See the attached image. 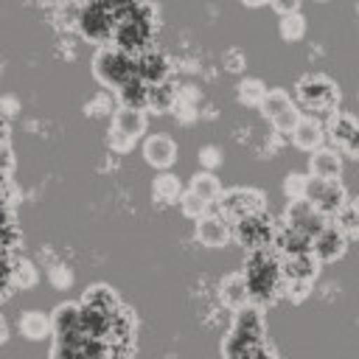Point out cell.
<instances>
[{"label": "cell", "instance_id": "cell-1", "mask_svg": "<svg viewBox=\"0 0 359 359\" xmlns=\"http://www.w3.org/2000/svg\"><path fill=\"white\" fill-rule=\"evenodd\" d=\"M258 348H264V314L261 306L247 303L236 309L233 325L222 342L224 359H250Z\"/></svg>", "mask_w": 359, "mask_h": 359}, {"label": "cell", "instance_id": "cell-2", "mask_svg": "<svg viewBox=\"0 0 359 359\" xmlns=\"http://www.w3.org/2000/svg\"><path fill=\"white\" fill-rule=\"evenodd\" d=\"M244 280L250 292V303L264 306L278 297L283 286L280 275V258L266 247V250H250V258L244 264Z\"/></svg>", "mask_w": 359, "mask_h": 359}, {"label": "cell", "instance_id": "cell-3", "mask_svg": "<svg viewBox=\"0 0 359 359\" xmlns=\"http://www.w3.org/2000/svg\"><path fill=\"white\" fill-rule=\"evenodd\" d=\"M151 42V11L149 6H143L140 0L132 3L123 14L115 17V28H112V45L123 53H140L149 50Z\"/></svg>", "mask_w": 359, "mask_h": 359}, {"label": "cell", "instance_id": "cell-4", "mask_svg": "<svg viewBox=\"0 0 359 359\" xmlns=\"http://www.w3.org/2000/svg\"><path fill=\"white\" fill-rule=\"evenodd\" d=\"M93 76H95L104 87L118 90L121 84H126L129 79L137 76V73H135V56L118 50L115 45H104V48H98L95 56H93Z\"/></svg>", "mask_w": 359, "mask_h": 359}, {"label": "cell", "instance_id": "cell-5", "mask_svg": "<svg viewBox=\"0 0 359 359\" xmlns=\"http://www.w3.org/2000/svg\"><path fill=\"white\" fill-rule=\"evenodd\" d=\"M294 104H300L306 112H337V101H339V90L337 84L323 76V73H311V76H303L294 87Z\"/></svg>", "mask_w": 359, "mask_h": 359}, {"label": "cell", "instance_id": "cell-6", "mask_svg": "<svg viewBox=\"0 0 359 359\" xmlns=\"http://www.w3.org/2000/svg\"><path fill=\"white\" fill-rule=\"evenodd\" d=\"M264 210H266V196L258 188H230V191H222L216 199V213L224 216L230 224Z\"/></svg>", "mask_w": 359, "mask_h": 359}, {"label": "cell", "instance_id": "cell-7", "mask_svg": "<svg viewBox=\"0 0 359 359\" xmlns=\"http://www.w3.org/2000/svg\"><path fill=\"white\" fill-rule=\"evenodd\" d=\"M146 132V109L118 107L109 123V146L112 151H129Z\"/></svg>", "mask_w": 359, "mask_h": 359}, {"label": "cell", "instance_id": "cell-8", "mask_svg": "<svg viewBox=\"0 0 359 359\" xmlns=\"http://www.w3.org/2000/svg\"><path fill=\"white\" fill-rule=\"evenodd\" d=\"M261 112H264V118H266L280 135H289L292 126H294L297 118H300V109H297L294 98H292L286 90H280V87L266 90V95H264V101H261Z\"/></svg>", "mask_w": 359, "mask_h": 359}, {"label": "cell", "instance_id": "cell-9", "mask_svg": "<svg viewBox=\"0 0 359 359\" xmlns=\"http://www.w3.org/2000/svg\"><path fill=\"white\" fill-rule=\"evenodd\" d=\"M79 31L84 39L95 42V45H109L112 42V28H115V14L98 3H87L81 11H79Z\"/></svg>", "mask_w": 359, "mask_h": 359}, {"label": "cell", "instance_id": "cell-10", "mask_svg": "<svg viewBox=\"0 0 359 359\" xmlns=\"http://www.w3.org/2000/svg\"><path fill=\"white\" fill-rule=\"evenodd\" d=\"M323 216H337L342 210V205L348 202V194L345 188L339 185V180H317V177H309V185H306V196Z\"/></svg>", "mask_w": 359, "mask_h": 359}, {"label": "cell", "instance_id": "cell-11", "mask_svg": "<svg viewBox=\"0 0 359 359\" xmlns=\"http://www.w3.org/2000/svg\"><path fill=\"white\" fill-rule=\"evenodd\" d=\"M236 230V241L247 250H266L272 244V233H275V224L266 219V213H255V216H244L238 222H233Z\"/></svg>", "mask_w": 359, "mask_h": 359}, {"label": "cell", "instance_id": "cell-12", "mask_svg": "<svg viewBox=\"0 0 359 359\" xmlns=\"http://www.w3.org/2000/svg\"><path fill=\"white\" fill-rule=\"evenodd\" d=\"M325 137L334 140L337 151H345L359 160V121L348 112H331L325 123Z\"/></svg>", "mask_w": 359, "mask_h": 359}, {"label": "cell", "instance_id": "cell-13", "mask_svg": "<svg viewBox=\"0 0 359 359\" xmlns=\"http://www.w3.org/2000/svg\"><path fill=\"white\" fill-rule=\"evenodd\" d=\"M283 224L300 230L303 236L314 238L325 224H328V216H323L309 199H289L286 205V216H283Z\"/></svg>", "mask_w": 359, "mask_h": 359}, {"label": "cell", "instance_id": "cell-14", "mask_svg": "<svg viewBox=\"0 0 359 359\" xmlns=\"http://www.w3.org/2000/svg\"><path fill=\"white\" fill-rule=\"evenodd\" d=\"M233 238V230H230V222L219 213H205L196 219V241L208 250H219L224 247L227 241Z\"/></svg>", "mask_w": 359, "mask_h": 359}, {"label": "cell", "instance_id": "cell-15", "mask_svg": "<svg viewBox=\"0 0 359 359\" xmlns=\"http://www.w3.org/2000/svg\"><path fill=\"white\" fill-rule=\"evenodd\" d=\"M50 334L53 339H79L81 334V306L79 303H59L50 314Z\"/></svg>", "mask_w": 359, "mask_h": 359}, {"label": "cell", "instance_id": "cell-16", "mask_svg": "<svg viewBox=\"0 0 359 359\" xmlns=\"http://www.w3.org/2000/svg\"><path fill=\"white\" fill-rule=\"evenodd\" d=\"M342 252H345V233H342L337 224H325V227L311 238V255H314L320 264L337 261V258H342Z\"/></svg>", "mask_w": 359, "mask_h": 359}, {"label": "cell", "instance_id": "cell-17", "mask_svg": "<svg viewBox=\"0 0 359 359\" xmlns=\"http://www.w3.org/2000/svg\"><path fill=\"white\" fill-rule=\"evenodd\" d=\"M317 266L320 261L309 252H297V255H283L280 258V275L283 283H311L317 278Z\"/></svg>", "mask_w": 359, "mask_h": 359}, {"label": "cell", "instance_id": "cell-18", "mask_svg": "<svg viewBox=\"0 0 359 359\" xmlns=\"http://www.w3.org/2000/svg\"><path fill=\"white\" fill-rule=\"evenodd\" d=\"M289 135H292V143H294L297 149L314 151V149H320L323 140H325V126H323L314 115H300Z\"/></svg>", "mask_w": 359, "mask_h": 359}, {"label": "cell", "instance_id": "cell-19", "mask_svg": "<svg viewBox=\"0 0 359 359\" xmlns=\"http://www.w3.org/2000/svg\"><path fill=\"white\" fill-rule=\"evenodd\" d=\"M143 157L151 168L163 171V168H171L174 160H177V143L168 137V135H151L146 137L143 143Z\"/></svg>", "mask_w": 359, "mask_h": 359}, {"label": "cell", "instance_id": "cell-20", "mask_svg": "<svg viewBox=\"0 0 359 359\" xmlns=\"http://www.w3.org/2000/svg\"><path fill=\"white\" fill-rule=\"evenodd\" d=\"M269 250H272L278 258H283V255H297V252H309V250H311V238L303 236L300 230L289 227V224H280V227H275V233H272Z\"/></svg>", "mask_w": 359, "mask_h": 359}, {"label": "cell", "instance_id": "cell-21", "mask_svg": "<svg viewBox=\"0 0 359 359\" xmlns=\"http://www.w3.org/2000/svg\"><path fill=\"white\" fill-rule=\"evenodd\" d=\"M135 73L146 84H163L168 79V62L157 50H140L135 53Z\"/></svg>", "mask_w": 359, "mask_h": 359}, {"label": "cell", "instance_id": "cell-22", "mask_svg": "<svg viewBox=\"0 0 359 359\" xmlns=\"http://www.w3.org/2000/svg\"><path fill=\"white\" fill-rule=\"evenodd\" d=\"M342 174V157L337 149H314L309 157V177L317 180H339Z\"/></svg>", "mask_w": 359, "mask_h": 359}, {"label": "cell", "instance_id": "cell-23", "mask_svg": "<svg viewBox=\"0 0 359 359\" xmlns=\"http://www.w3.org/2000/svg\"><path fill=\"white\" fill-rule=\"evenodd\" d=\"M219 297H222V303L227 306V309H241V306H247L250 303V292H247V280H244V272H233V275H227L224 280H222V286H219Z\"/></svg>", "mask_w": 359, "mask_h": 359}, {"label": "cell", "instance_id": "cell-24", "mask_svg": "<svg viewBox=\"0 0 359 359\" xmlns=\"http://www.w3.org/2000/svg\"><path fill=\"white\" fill-rule=\"evenodd\" d=\"M20 334L31 342H39L45 337H50V317L42 311H25L20 317Z\"/></svg>", "mask_w": 359, "mask_h": 359}, {"label": "cell", "instance_id": "cell-25", "mask_svg": "<svg viewBox=\"0 0 359 359\" xmlns=\"http://www.w3.org/2000/svg\"><path fill=\"white\" fill-rule=\"evenodd\" d=\"M188 191H194L196 196H202L208 205H216V199H219V194H222V182H219V177H216L213 171H205V168H202L199 174L191 177Z\"/></svg>", "mask_w": 359, "mask_h": 359}, {"label": "cell", "instance_id": "cell-26", "mask_svg": "<svg viewBox=\"0 0 359 359\" xmlns=\"http://www.w3.org/2000/svg\"><path fill=\"white\" fill-rule=\"evenodd\" d=\"M146 93H149V84L140 81L137 76L129 79L126 84H121V87L115 90L121 107H135V109H146Z\"/></svg>", "mask_w": 359, "mask_h": 359}, {"label": "cell", "instance_id": "cell-27", "mask_svg": "<svg viewBox=\"0 0 359 359\" xmlns=\"http://www.w3.org/2000/svg\"><path fill=\"white\" fill-rule=\"evenodd\" d=\"M174 98H177V90L163 81V84H149V93H146V109H157V112H165L174 107Z\"/></svg>", "mask_w": 359, "mask_h": 359}, {"label": "cell", "instance_id": "cell-28", "mask_svg": "<svg viewBox=\"0 0 359 359\" xmlns=\"http://www.w3.org/2000/svg\"><path fill=\"white\" fill-rule=\"evenodd\" d=\"M180 194H182V188H180V180H177V177H171V174L154 177V182H151V196H154V202L171 205V202L180 199Z\"/></svg>", "mask_w": 359, "mask_h": 359}, {"label": "cell", "instance_id": "cell-29", "mask_svg": "<svg viewBox=\"0 0 359 359\" xmlns=\"http://www.w3.org/2000/svg\"><path fill=\"white\" fill-rule=\"evenodd\" d=\"M81 306L115 311V309H118V297H115V292H112L109 286H93V289H87V294L81 297Z\"/></svg>", "mask_w": 359, "mask_h": 359}, {"label": "cell", "instance_id": "cell-30", "mask_svg": "<svg viewBox=\"0 0 359 359\" xmlns=\"http://www.w3.org/2000/svg\"><path fill=\"white\" fill-rule=\"evenodd\" d=\"M337 227L345 236H359V199H348L337 213Z\"/></svg>", "mask_w": 359, "mask_h": 359}, {"label": "cell", "instance_id": "cell-31", "mask_svg": "<svg viewBox=\"0 0 359 359\" xmlns=\"http://www.w3.org/2000/svg\"><path fill=\"white\" fill-rule=\"evenodd\" d=\"M303 34H306V20H303L300 11L280 14V36H283L286 42H297Z\"/></svg>", "mask_w": 359, "mask_h": 359}, {"label": "cell", "instance_id": "cell-32", "mask_svg": "<svg viewBox=\"0 0 359 359\" xmlns=\"http://www.w3.org/2000/svg\"><path fill=\"white\" fill-rule=\"evenodd\" d=\"M264 95H266V87H264L261 79H244L238 84V101L247 104V107H261Z\"/></svg>", "mask_w": 359, "mask_h": 359}, {"label": "cell", "instance_id": "cell-33", "mask_svg": "<svg viewBox=\"0 0 359 359\" xmlns=\"http://www.w3.org/2000/svg\"><path fill=\"white\" fill-rule=\"evenodd\" d=\"M36 266L28 261V258H22V261H14L11 264V286H22V289H31L34 283H36Z\"/></svg>", "mask_w": 359, "mask_h": 359}, {"label": "cell", "instance_id": "cell-34", "mask_svg": "<svg viewBox=\"0 0 359 359\" xmlns=\"http://www.w3.org/2000/svg\"><path fill=\"white\" fill-rule=\"evenodd\" d=\"M177 202H180L182 216H188V219H194V222H196L199 216H205V213H208V208H210V205H208L202 196H196L194 191H182Z\"/></svg>", "mask_w": 359, "mask_h": 359}, {"label": "cell", "instance_id": "cell-35", "mask_svg": "<svg viewBox=\"0 0 359 359\" xmlns=\"http://www.w3.org/2000/svg\"><path fill=\"white\" fill-rule=\"evenodd\" d=\"M306 185H309V177L306 174H289L283 180V194L286 199H303L306 196Z\"/></svg>", "mask_w": 359, "mask_h": 359}, {"label": "cell", "instance_id": "cell-36", "mask_svg": "<svg viewBox=\"0 0 359 359\" xmlns=\"http://www.w3.org/2000/svg\"><path fill=\"white\" fill-rule=\"evenodd\" d=\"M199 163H202V168H205V171H213V168L222 163L219 149H216V146H205V149L199 151Z\"/></svg>", "mask_w": 359, "mask_h": 359}, {"label": "cell", "instance_id": "cell-37", "mask_svg": "<svg viewBox=\"0 0 359 359\" xmlns=\"http://www.w3.org/2000/svg\"><path fill=\"white\" fill-rule=\"evenodd\" d=\"M50 280H53L56 286H70L73 275H70L65 266H53V269H50Z\"/></svg>", "mask_w": 359, "mask_h": 359}, {"label": "cell", "instance_id": "cell-38", "mask_svg": "<svg viewBox=\"0 0 359 359\" xmlns=\"http://www.w3.org/2000/svg\"><path fill=\"white\" fill-rule=\"evenodd\" d=\"M250 359H272V353H269L266 348H258V351H255V353H252Z\"/></svg>", "mask_w": 359, "mask_h": 359}, {"label": "cell", "instance_id": "cell-39", "mask_svg": "<svg viewBox=\"0 0 359 359\" xmlns=\"http://www.w3.org/2000/svg\"><path fill=\"white\" fill-rule=\"evenodd\" d=\"M6 339H8V325H6V320L0 317V345H3Z\"/></svg>", "mask_w": 359, "mask_h": 359}, {"label": "cell", "instance_id": "cell-40", "mask_svg": "<svg viewBox=\"0 0 359 359\" xmlns=\"http://www.w3.org/2000/svg\"><path fill=\"white\" fill-rule=\"evenodd\" d=\"M244 6H264V3H269V0H241Z\"/></svg>", "mask_w": 359, "mask_h": 359}]
</instances>
